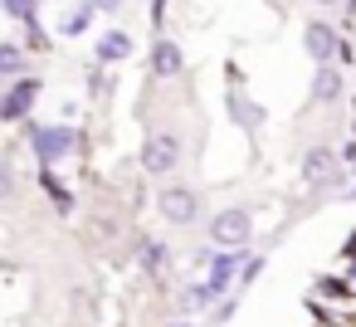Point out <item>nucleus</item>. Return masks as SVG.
I'll return each instance as SVG.
<instances>
[{
  "label": "nucleus",
  "mask_w": 356,
  "mask_h": 327,
  "mask_svg": "<svg viewBox=\"0 0 356 327\" xmlns=\"http://www.w3.org/2000/svg\"><path fill=\"white\" fill-rule=\"evenodd\" d=\"M181 166V142L171 132H152L147 147H142V171L147 176H171Z\"/></svg>",
  "instance_id": "nucleus-1"
},
{
  "label": "nucleus",
  "mask_w": 356,
  "mask_h": 327,
  "mask_svg": "<svg viewBox=\"0 0 356 327\" xmlns=\"http://www.w3.org/2000/svg\"><path fill=\"white\" fill-rule=\"evenodd\" d=\"M249 234H254V215H249V210H220V215L210 220V239L225 244V249L249 244Z\"/></svg>",
  "instance_id": "nucleus-2"
},
{
  "label": "nucleus",
  "mask_w": 356,
  "mask_h": 327,
  "mask_svg": "<svg viewBox=\"0 0 356 327\" xmlns=\"http://www.w3.org/2000/svg\"><path fill=\"white\" fill-rule=\"evenodd\" d=\"M30 142H35L40 161H44V166H54V161H64V157L74 152L79 132H74V127H35V132H30Z\"/></svg>",
  "instance_id": "nucleus-3"
},
{
  "label": "nucleus",
  "mask_w": 356,
  "mask_h": 327,
  "mask_svg": "<svg viewBox=\"0 0 356 327\" xmlns=\"http://www.w3.org/2000/svg\"><path fill=\"white\" fill-rule=\"evenodd\" d=\"M156 210H161V220H171V225H191V220L200 215V196L186 191V186H166V191L156 196Z\"/></svg>",
  "instance_id": "nucleus-4"
},
{
  "label": "nucleus",
  "mask_w": 356,
  "mask_h": 327,
  "mask_svg": "<svg viewBox=\"0 0 356 327\" xmlns=\"http://www.w3.org/2000/svg\"><path fill=\"white\" fill-rule=\"evenodd\" d=\"M35 98H40V79H15L10 93H0V122H20V118H30Z\"/></svg>",
  "instance_id": "nucleus-5"
},
{
  "label": "nucleus",
  "mask_w": 356,
  "mask_h": 327,
  "mask_svg": "<svg viewBox=\"0 0 356 327\" xmlns=\"http://www.w3.org/2000/svg\"><path fill=\"white\" fill-rule=\"evenodd\" d=\"M337 30L327 25V20H307V30H302V49H307V59L312 64H332L337 59Z\"/></svg>",
  "instance_id": "nucleus-6"
},
{
  "label": "nucleus",
  "mask_w": 356,
  "mask_h": 327,
  "mask_svg": "<svg viewBox=\"0 0 356 327\" xmlns=\"http://www.w3.org/2000/svg\"><path fill=\"white\" fill-rule=\"evenodd\" d=\"M181 69H186L181 45H176V40H156V49H152V74H156V79H176Z\"/></svg>",
  "instance_id": "nucleus-7"
},
{
  "label": "nucleus",
  "mask_w": 356,
  "mask_h": 327,
  "mask_svg": "<svg viewBox=\"0 0 356 327\" xmlns=\"http://www.w3.org/2000/svg\"><path fill=\"white\" fill-rule=\"evenodd\" d=\"M332 171H337V157H332L327 147H312V152L302 157V181H307V186H327Z\"/></svg>",
  "instance_id": "nucleus-8"
},
{
  "label": "nucleus",
  "mask_w": 356,
  "mask_h": 327,
  "mask_svg": "<svg viewBox=\"0 0 356 327\" xmlns=\"http://www.w3.org/2000/svg\"><path fill=\"white\" fill-rule=\"evenodd\" d=\"M337 98H341V74L332 64H317V74H312V103H337Z\"/></svg>",
  "instance_id": "nucleus-9"
},
{
  "label": "nucleus",
  "mask_w": 356,
  "mask_h": 327,
  "mask_svg": "<svg viewBox=\"0 0 356 327\" xmlns=\"http://www.w3.org/2000/svg\"><path fill=\"white\" fill-rule=\"evenodd\" d=\"M98 59H103V64H122V59H132V40H127L122 30H108V35L98 40Z\"/></svg>",
  "instance_id": "nucleus-10"
},
{
  "label": "nucleus",
  "mask_w": 356,
  "mask_h": 327,
  "mask_svg": "<svg viewBox=\"0 0 356 327\" xmlns=\"http://www.w3.org/2000/svg\"><path fill=\"white\" fill-rule=\"evenodd\" d=\"M210 254V249H205ZM239 273V254H210V283L215 288H229V278Z\"/></svg>",
  "instance_id": "nucleus-11"
},
{
  "label": "nucleus",
  "mask_w": 356,
  "mask_h": 327,
  "mask_svg": "<svg viewBox=\"0 0 356 327\" xmlns=\"http://www.w3.org/2000/svg\"><path fill=\"white\" fill-rule=\"evenodd\" d=\"M0 79H25V49L20 45H0Z\"/></svg>",
  "instance_id": "nucleus-12"
},
{
  "label": "nucleus",
  "mask_w": 356,
  "mask_h": 327,
  "mask_svg": "<svg viewBox=\"0 0 356 327\" xmlns=\"http://www.w3.org/2000/svg\"><path fill=\"white\" fill-rule=\"evenodd\" d=\"M0 6H6V15H10V20H25V25L35 30V15H40V0H0Z\"/></svg>",
  "instance_id": "nucleus-13"
},
{
  "label": "nucleus",
  "mask_w": 356,
  "mask_h": 327,
  "mask_svg": "<svg viewBox=\"0 0 356 327\" xmlns=\"http://www.w3.org/2000/svg\"><path fill=\"white\" fill-rule=\"evenodd\" d=\"M220 293H225V288H215V283L205 278V283H195V288L186 293V308H195V312H200V308H210V303H215Z\"/></svg>",
  "instance_id": "nucleus-14"
},
{
  "label": "nucleus",
  "mask_w": 356,
  "mask_h": 327,
  "mask_svg": "<svg viewBox=\"0 0 356 327\" xmlns=\"http://www.w3.org/2000/svg\"><path fill=\"white\" fill-rule=\"evenodd\" d=\"M88 15H93V10H88V6H79V10L59 25V35H69V40H74V35H83V30H88Z\"/></svg>",
  "instance_id": "nucleus-15"
},
{
  "label": "nucleus",
  "mask_w": 356,
  "mask_h": 327,
  "mask_svg": "<svg viewBox=\"0 0 356 327\" xmlns=\"http://www.w3.org/2000/svg\"><path fill=\"white\" fill-rule=\"evenodd\" d=\"M234 118H239L244 127H259V122H264V108H254V103H234Z\"/></svg>",
  "instance_id": "nucleus-16"
},
{
  "label": "nucleus",
  "mask_w": 356,
  "mask_h": 327,
  "mask_svg": "<svg viewBox=\"0 0 356 327\" xmlns=\"http://www.w3.org/2000/svg\"><path fill=\"white\" fill-rule=\"evenodd\" d=\"M264 273V254H254V259H239V283H254Z\"/></svg>",
  "instance_id": "nucleus-17"
},
{
  "label": "nucleus",
  "mask_w": 356,
  "mask_h": 327,
  "mask_svg": "<svg viewBox=\"0 0 356 327\" xmlns=\"http://www.w3.org/2000/svg\"><path fill=\"white\" fill-rule=\"evenodd\" d=\"M15 196V171H10V161H0V200H10Z\"/></svg>",
  "instance_id": "nucleus-18"
},
{
  "label": "nucleus",
  "mask_w": 356,
  "mask_h": 327,
  "mask_svg": "<svg viewBox=\"0 0 356 327\" xmlns=\"http://www.w3.org/2000/svg\"><path fill=\"white\" fill-rule=\"evenodd\" d=\"M142 264H147V269L156 273V269L166 264V244H147V254H142Z\"/></svg>",
  "instance_id": "nucleus-19"
},
{
  "label": "nucleus",
  "mask_w": 356,
  "mask_h": 327,
  "mask_svg": "<svg viewBox=\"0 0 356 327\" xmlns=\"http://www.w3.org/2000/svg\"><path fill=\"white\" fill-rule=\"evenodd\" d=\"M83 6H88V10H103V15H113V10L122 6V0H83Z\"/></svg>",
  "instance_id": "nucleus-20"
},
{
  "label": "nucleus",
  "mask_w": 356,
  "mask_h": 327,
  "mask_svg": "<svg viewBox=\"0 0 356 327\" xmlns=\"http://www.w3.org/2000/svg\"><path fill=\"white\" fill-rule=\"evenodd\" d=\"M171 327H191V322H171Z\"/></svg>",
  "instance_id": "nucleus-21"
},
{
  "label": "nucleus",
  "mask_w": 356,
  "mask_h": 327,
  "mask_svg": "<svg viewBox=\"0 0 356 327\" xmlns=\"http://www.w3.org/2000/svg\"><path fill=\"white\" fill-rule=\"evenodd\" d=\"M346 6H351V10H356V0H346Z\"/></svg>",
  "instance_id": "nucleus-22"
},
{
  "label": "nucleus",
  "mask_w": 356,
  "mask_h": 327,
  "mask_svg": "<svg viewBox=\"0 0 356 327\" xmlns=\"http://www.w3.org/2000/svg\"><path fill=\"white\" fill-rule=\"evenodd\" d=\"M322 6H332V0H322Z\"/></svg>",
  "instance_id": "nucleus-23"
},
{
  "label": "nucleus",
  "mask_w": 356,
  "mask_h": 327,
  "mask_svg": "<svg viewBox=\"0 0 356 327\" xmlns=\"http://www.w3.org/2000/svg\"><path fill=\"white\" fill-rule=\"evenodd\" d=\"M351 278H356V269H351Z\"/></svg>",
  "instance_id": "nucleus-24"
}]
</instances>
